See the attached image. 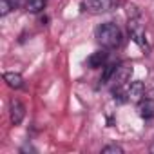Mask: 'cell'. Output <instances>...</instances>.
Here are the masks:
<instances>
[{"instance_id":"1","label":"cell","mask_w":154,"mask_h":154,"mask_svg":"<svg viewBox=\"0 0 154 154\" xmlns=\"http://www.w3.org/2000/svg\"><path fill=\"white\" fill-rule=\"evenodd\" d=\"M96 38L103 47H116L122 42V31L116 24L105 22L96 29Z\"/></svg>"},{"instance_id":"8","label":"cell","mask_w":154,"mask_h":154,"mask_svg":"<svg viewBox=\"0 0 154 154\" xmlns=\"http://www.w3.org/2000/svg\"><path fill=\"white\" fill-rule=\"evenodd\" d=\"M140 116L145 120H152L154 118V102L152 100H145L140 105Z\"/></svg>"},{"instance_id":"7","label":"cell","mask_w":154,"mask_h":154,"mask_svg":"<svg viewBox=\"0 0 154 154\" xmlns=\"http://www.w3.org/2000/svg\"><path fill=\"white\" fill-rule=\"evenodd\" d=\"M4 80H6V84H8L9 87H13V89H20L22 84H24V78H22L18 72H6V74H4Z\"/></svg>"},{"instance_id":"4","label":"cell","mask_w":154,"mask_h":154,"mask_svg":"<svg viewBox=\"0 0 154 154\" xmlns=\"http://www.w3.org/2000/svg\"><path fill=\"white\" fill-rule=\"evenodd\" d=\"M84 6L91 13H103L112 8V0H84Z\"/></svg>"},{"instance_id":"10","label":"cell","mask_w":154,"mask_h":154,"mask_svg":"<svg viewBox=\"0 0 154 154\" xmlns=\"http://www.w3.org/2000/svg\"><path fill=\"white\" fill-rule=\"evenodd\" d=\"M45 8V0H27V11L31 13H40Z\"/></svg>"},{"instance_id":"12","label":"cell","mask_w":154,"mask_h":154,"mask_svg":"<svg viewBox=\"0 0 154 154\" xmlns=\"http://www.w3.org/2000/svg\"><path fill=\"white\" fill-rule=\"evenodd\" d=\"M102 152H103V154H122V152H123V149H122L120 145H114V143H112V145L103 147V149H102Z\"/></svg>"},{"instance_id":"3","label":"cell","mask_w":154,"mask_h":154,"mask_svg":"<svg viewBox=\"0 0 154 154\" xmlns=\"http://www.w3.org/2000/svg\"><path fill=\"white\" fill-rule=\"evenodd\" d=\"M9 116H11L13 125L22 123V120H24V116H26V107L22 105L20 100H15V98L11 100V103H9Z\"/></svg>"},{"instance_id":"9","label":"cell","mask_w":154,"mask_h":154,"mask_svg":"<svg viewBox=\"0 0 154 154\" xmlns=\"http://www.w3.org/2000/svg\"><path fill=\"white\" fill-rule=\"evenodd\" d=\"M116 69H118V63H105V65H103V74H102L100 82H102V84L111 82L112 76H114V72H116Z\"/></svg>"},{"instance_id":"6","label":"cell","mask_w":154,"mask_h":154,"mask_svg":"<svg viewBox=\"0 0 154 154\" xmlns=\"http://www.w3.org/2000/svg\"><path fill=\"white\" fill-rule=\"evenodd\" d=\"M105 62H107V53H105V51H96V53H93V54L89 56L87 65H89L91 69H98V67H103Z\"/></svg>"},{"instance_id":"11","label":"cell","mask_w":154,"mask_h":154,"mask_svg":"<svg viewBox=\"0 0 154 154\" xmlns=\"http://www.w3.org/2000/svg\"><path fill=\"white\" fill-rule=\"evenodd\" d=\"M15 6H17V2H13V0H2L0 2V15L6 17L11 9H15Z\"/></svg>"},{"instance_id":"5","label":"cell","mask_w":154,"mask_h":154,"mask_svg":"<svg viewBox=\"0 0 154 154\" xmlns=\"http://www.w3.org/2000/svg\"><path fill=\"white\" fill-rule=\"evenodd\" d=\"M143 96H145V85H143V82H140V80L131 82V85L127 89V100H131V102H141Z\"/></svg>"},{"instance_id":"2","label":"cell","mask_w":154,"mask_h":154,"mask_svg":"<svg viewBox=\"0 0 154 154\" xmlns=\"http://www.w3.org/2000/svg\"><path fill=\"white\" fill-rule=\"evenodd\" d=\"M131 72H132V67L131 65H127V63L118 65V69H116V72L112 76V80H111V82H114L116 89H122V85L131 78Z\"/></svg>"}]
</instances>
